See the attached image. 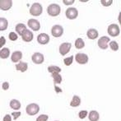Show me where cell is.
I'll list each match as a JSON object with an SVG mask.
<instances>
[{
  "instance_id": "cell-1",
  "label": "cell",
  "mask_w": 121,
  "mask_h": 121,
  "mask_svg": "<svg viewBox=\"0 0 121 121\" xmlns=\"http://www.w3.org/2000/svg\"><path fill=\"white\" fill-rule=\"evenodd\" d=\"M61 12V8L59 5L56 4V3H52L49 4L47 8V13L49 16L51 17H56L58 15H59Z\"/></svg>"
},
{
  "instance_id": "cell-2",
  "label": "cell",
  "mask_w": 121,
  "mask_h": 121,
  "mask_svg": "<svg viewBox=\"0 0 121 121\" xmlns=\"http://www.w3.org/2000/svg\"><path fill=\"white\" fill-rule=\"evenodd\" d=\"M42 11H43V8H42L41 4L39 3H34L30 8V13L32 16L35 17L40 16L42 13Z\"/></svg>"
},
{
  "instance_id": "cell-3",
  "label": "cell",
  "mask_w": 121,
  "mask_h": 121,
  "mask_svg": "<svg viewBox=\"0 0 121 121\" xmlns=\"http://www.w3.org/2000/svg\"><path fill=\"white\" fill-rule=\"evenodd\" d=\"M26 111L28 115H35L39 111H40V106L35 103H31L29 104L26 108Z\"/></svg>"
},
{
  "instance_id": "cell-4",
  "label": "cell",
  "mask_w": 121,
  "mask_h": 121,
  "mask_svg": "<svg viewBox=\"0 0 121 121\" xmlns=\"http://www.w3.org/2000/svg\"><path fill=\"white\" fill-rule=\"evenodd\" d=\"M107 32H108V34L110 36L116 37L120 33V27H119V26L117 24H111L109 26L108 28H107Z\"/></svg>"
},
{
  "instance_id": "cell-5",
  "label": "cell",
  "mask_w": 121,
  "mask_h": 121,
  "mask_svg": "<svg viewBox=\"0 0 121 121\" xmlns=\"http://www.w3.org/2000/svg\"><path fill=\"white\" fill-rule=\"evenodd\" d=\"M51 34L54 37H60L64 34V28L59 25H54L51 29Z\"/></svg>"
},
{
  "instance_id": "cell-6",
  "label": "cell",
  "mask_w": 121,
  "mask_h": 121,
  "mask_svg": "<svg viewBox=\"0 0 121 121\" xmlns=\"http://www.w3.org/2000/svg\"><path fill=\"white\" fill-rule=\"evenodd\" d=\"M66 17H67L69 19L73 20V19H76L78 16V11L77 8H69L66 10Z\"/></svg>"
},
{
  "instance_id": "cell-7",
  "label": "cell",
  "mask_w": 121,
  "mask_h": 121,
  "mask_svg": "<svg viewBox=\"0 0 121 121\" xmlns=\"http://www.w3.org/2000/svg\"><path fill=\"white\" fill-rule=\"evenodd\" d=\"M75 59L76 62L78 63L79 64H86L88 62V56L86 54H82V53H78L75 56Z\"/></svg>"
},
{
  "instance_id": "cell-8",
  "label": "cell",
  "mask_w": 121,
  "mask_h": 121,
  "mask_svg": "<svg viewBox=\"0 0 121 121\" xmlns=\"http://www.w3.org/2000/svg\"><path fill=\"white\" fill-rule=\"evenodd\" d=\"M71 47H72V45H71V43H69V42L61 44L60 46H59V53H60L61 55H66L70 51Z\"/></svg>"
},
{
  "instance_id": "cell-9",
  "label": "cell",
  "mask_w": 121,
  "mask_h": 121,
  "mask_svg": "<svg viewBox=\"0 0 121 121\" xmlns=\"http://www.w3.org/2000/svg\"><path fill=\"white\" fill-rule=\"evenodd\" d=\"M110 41L108 36H102L98 40V46L101 49H106L108 48V43Z\"/></svg>"
},
{
  "instance_id": "cell-10",
  "label": "cell",
  "mask_w": 121,
  "mask_h": 121,
  "mask_svg": "<svg viewBox=\"0 0 121 121\" xmlns=\"http://www.w3.org/2000/svg\"><path fill=\"white\" fill-rule=\"evenodd\" d=\"M37 41L40 45H46L49 42V36L46 33H40L37 36Z\"/></svg>"
},
{
  "instance_id": "cell-11",
  "label": "cell",
  "mask_w": 121,
  "mask_h": 121,
  "mask_svg": "<svg viewBox=\"0 0 121 121\" xmlns=\"http://www.w3.org/2000/svg\"><path fill=\"white\" fill-rule=\"evenodd\" d=\"M31 59L35 64H41L45 60V57L41 53H35L32 55Z\"/></svg>"
},
{
  "instance_id": "cell-12",
  "label": "cell",
  "mask_w": 121,
  "mask_h": 121,
  "mask_svg": "<svg viewBox=\"0 0 121 121\" xmlns=\"http://www.w3.org/2000/svg\"><path fill=\"white\" fill-rule=\"evenodd\" d=\"M13 6V1L12 0H1L0 1V8L3 11L9 10Z\"/></svg>"
},
{
  "instance_id": "cell-13",
  "label": "cell",
  "mask_w": 121,
  "mask_h": 121,
  "mask_svg": "<svg viewBox=\"0 0 121 121\" xmlns=\"http://www.w3.org/2000/svg\"><path fill=\"white\" fill-rule=\"evenodd\" d=\"M27 24H28L29 27H30V29H32L33 30H35V31H37V30H40V22H39L37 20L35 19H30L28 21V22H27Z\"/></svg>"
},
{
  "instance_id": "cell-14",
  "label": "cell",
  "mask_w": 121,
  "mask_h": 121,
  "mask_svg": "<svg viewBox=\"0 0 121 121\" xmlns=\"http://www.w3.org/2000/svg\"><path fill=\"white\" fill-rule=\"evenodd\" d=\"M33 37H34L33 33H32L30 30H27V29L25 30V32L23 33V35H22V40H24V41H26V42L31 41V40H33Z\"/></svg>"
},
{
  "instance_id": "cell-15",
  "label": "cell",
  "mask_w": 121,
  "mask_h": 121,
  "mask_svg": "<svg viewBox=\"0 0 121 121\" xmlns=\"http://www.w3.org/2000/svg\"><path fill=\"white\" fill-rule=\"evenodd\" d=\"M22 58V53L21 51H15L12 54L11 60L13 63H17L21 60Z\"/></svg>"
},
{
  "instance_id": "cell-16",
  "label": "cell",
  "mask_w": 121,
  "mask_h": 121,
  "mask_svg": "<svg viewBox=\"0 0 121 121\" xmlns=\"http://www.w3.org/2000/svg\"><path fill=\"white\" fill-rule=\"evenodd\" d=\"M98 31L96 30V29H89V30H87V32H86V35H87V37L89 39H91V40H95V39H96L97 37H98Z\"/></svg>"
},
{
  "instance_id": "cell-17",
  "label": "cell",
  "mask_w": 121,
  "mask_h": 121,
  "mask_svg": "<svg viewBox=\"0 0 121 121\" xmlns=\"http://www.w3.org/2000/svg\"><path fill=\"white\" fill-rule=\"evenodd\" d=\"M16 69H17V70L20 71V72L24 73L27 70V69H28V64H27V63H25V62H20L16 65Z\"/></svg>"
},
{
  "instance_id": "cell-18",
  "label": "cell",
  "mask_w": 121,
  "mask_h": 121,
  "mask_svg": "<svg viewBox=\"0 0 121 121\" xmlns=\"http://www.w3.org/2000/svg\"><path fill=\"white\" fill-rule=\"evenodd\" d=\"M88 117H89L90 121H98L99 119H100V115L96 110H91V111L89 112Z\"/></svg>"
},
{
  "instance_id": "cell-19",
  "label": "cell",
  "mask_w": 121,
  "mask_h": 121,
  "mask_svg": "<svg viewBox=\"0 0 121 121\" xmlns=\"http://www.w3.org/2000/svg\"><path fill=\"white\" fill-rule=\"evenodd\" d=\"M10 107L13 110H19L21 108V102L19 100H16V99H13L10 101Z\"/></svg>"
},
{
  "instance_id": "cell-20",
  "label": "cell",
  "mask_w": 121,
  "mask_h": 121,
  "mask_svg": "<svg viewBox=\"0 0 121 121\" xmlns=\"http://www.w3.org/2000/svg\"><path fill=\"white\" fill-rule=\"evenodd\" d=\"M81 104V98L78 96H73V99L70 102V105L73 107H78Z\"/></svg>"
},
{
  "instance_id": "cell-21",
  "label": "cell",
  "mask_w": 121,
  "mask_h": 121,
  "mask_svg": "<svg viewBox=\"0 0 121 121\" xmlns=\"http://www.w3.org/2000/svg\"><path fill=\"white\" fill-rule=\"evenodd\" d=\"M10 55V49L8 48H2L0 49V58L8 59Z\"/></svg>"
},
{
  "instance_id": "cell-22",
  "label": "cell",
  "mask_w": 121,
  "mask_h": 121,
  "mask_svg": "<svg viewBox=\"0 0 121 121\" xmlns=\"http://www.w3.org/2000/svg\"><path fill=\"white\" fill-rule=\"evenodd\" d=\"M26 30V26L24 24H22V23H19V24H17L16 26V30L18 33V35H22Z\"/></svg>"
},
{
  "instance_id": "cell-23",
  "label": "cell",
  "mask_w": 121,
  "mask_h": 121,
  "mask_svg": "<svg viewBox=\"0 0 121 121\" xmlns=\"http://www.w3.org/2000/svg\"><path fill=\"white\" fill-rule=\"evenodd\" d=\"M8 22L6 18L1 17L0 18V30H5L8 28Z\"/></svg>"
},
{
  "instance_id": "cell-24",
  "label": "cell",
  "mask_w": 121,
  "mask_h": 121,
  "mask_svg": "<svg viewBox=\"0 0 121 121\" xmlns=\"http://www.w3.org/2000/svg\"><path fill=\"white\" fill-rule=\"evenodd\" d=\"M85 46V43L82 38H78L75 41V47L77 49H82Z\"/></svg>"
},
{
  "instance_id": "cell-25",
  "label": "cell",
  "mask_w": 121,
  "mask_h": 121,
  "mask_svg": "<svg viewBox=\"0 0 121 121\" xmlns=\"http://www.w3.org/2000/svg\"><path fill=\"white\" fill-rule=\"evenodd\" d=\"M48 72L51 73H59L61 72V69L58 66L52 65L48 68Z\"/></svg>"
},
{
  "instance_id": "cell-26",
  "label": "cell",
  "mask_w": 121,
  "mask_h": 121,
  "mask_svg": "<svg viewBox=\"0 0 121 121\" xmlns=\"http://www.w3.org/2000/svg\"><path fill=\"white\" fill-rule=\"evenodd\" d=\"M52 78H54V82L55 84L56 83L59 84L62 82V76L59 73H52Z\"/></svg>"
},
{
  "instance_id": "cell-27",
  "label": "cell",
  "mask_w": 121,
  "mask_h": 121,
  "mask_svg": "<svg viewBox=\"0 0 121 121\" xmlns=\"http://www.w3.org/2000/svg\"><path fill=\"white\" fill-rule=\"evenodd\" d=\"M73 56H70V57H68V58H65L64 59V63L66 66H69L73 64Z\"/></svg>"
},
{
  "instance_id": "cell-28",
  "label": "cell",
  "mask_w": 121,
  "mask_h": 121,
  "mask_svg": "<svg viewBox=\"0 0 121 121\" xmlns=\"http://www.w3.org/2000/svg\"><path fill=\"white\" fill-rule=\"evenodd\" d=\"M110 49H112L113 51H117L119 49V45H118V43H117L116 41H110Z\"/></svg>"
},
{
  "instance_id": "cell-29",
  "label": "cell",
  "mask_w": 121,
  "mask_h": 121,
  "mask_svg": "<svg viewBox=\"0 0 121 121\" xmlns=\"http://www.w3.org/2000/svg\"><path fill=\"white\" fill-rule=\"evenodd\" d=\"M8 38H9V40H12V41H15V40H17L18 36L15 32H10L9 35H8Z\"/></svg>"
},
{
  "instance_id": "cell-30",
  "label": "cell",
  "mask_w": 121,
  "mask_h": 121,
  "mask_svg": "<svg viewBox=\"0 0 121 121\" xmlns=\"http://www.w3.org/2000/svg\"><path fill=\"white\" fill-rule=\"evenodd\" d=\"M88 115V112L86 111V110H81V111L79 112V114H78V116H79L80 119H85L86 116Z\"/></svg>"
},
{
  "instance_id": "cell-31",
  "label": "cell",
  "mask_w": 121,
  "mask_h": 121,
  "mask_svg": "<svg viewBox=\"0 0 121 121\" xmlns=\"http://www.w3.org/2000/svg\"><path fill=\"white\" fill-rule=\"evenodd\" d=\"M100 3H101V4L103 5V6L108 7V6H110V5L112 4L113 1H112V0H101Z\"/></svg>"
},
{
  "instance_id": "cell-32",
  "label": "cell",
  "mask_w": 121,
  "mask_h": 121,
  "mask_svg": "<svg viewBox=\"0 0 121 121\" xmlns=\"http://www.w3.org/2000/svg\"><path fill=\"white\" fill-rule=\"evenodd\" d=\"M49 119V116L47 115H41L36 119V121H47Z\"/></svg>"
},
{
  "instance_id": "cell-33",
  "label": "cell",
  "mask_w": 121,
  "mask_h": 121,
  "mask_svg": "<svg viewBox=\"0 0 121 121\" xmlns=\"http://www.w3.org/2000/svg\"><path fill=\"white\" fill-rule=\"evenodd\" d=\"M21 115H22V113L20 111H18V112H13V113H12V115L13 116V119H14L15 120H16L17 119L18 117H19Z\"/></svg>"
},
{
  "instance_id": "cell-34",
  "label": "cell",
  "mask_w": 121,
  "mask_h": 121,
  "mask_svg": "<svg viewBox=\"0 0 121 121\" xmlns=\"http://www.w3.org/2000/svg\"><path fill=\"white\" fill-rule=\"evenodd\" d=\"M5 44H6V39H5L3 36H1L0 37V47L2 48Z\"/></svg>"
},
{
  "instance_id": "cell-35",
  "label": "cell",
  "mask_w": 121,
  "mask_h": 121,
  "mask_svg": "<svg viewBox=\"0 0 121 121\" xmlns=\"http://www.w3.org/2000/svg\"><path fill=\"white\" fill-rule=\"evenodd\" d=\"M2 87H3V89L4 90V91H6V90H8V88H9V83H8V82H5L3 83Z\"/></svg>"
},
{
  "instance_id": "cell-36",
  "label": "cell",
  "mask_w": 121,
  "mask_h": 121,
  "mask_svg": "<svg viewBox=\"0 0 121 121\" xmlns=\"http://www.w3.org/2000/svg\"><path fill=\"white\" fill-rule=\"evenodd\" d=\"M3 121H12V118L10 115H6L3 119Z\"/></svg>"
},
{
  "instance_id": "cell-37",
  "label": "cell",
  "mask_w": 121,
  "mask_h": 121,
  "mask_svg": "<svg viewBox=\"0 0 121 121\" xmlns=\"http://www.w3.org/2000/svg\"><path fill=\"white\" fill-rule=\"evenodd\" d=\"M64 4H66V5H71L74 3V0H72V1H66V0H64Z\"/></svg>"
},
{
  "instance_id": "cell-38",
  "label": "cell",
  "mask_w": 121,
  "mask_h": 121,
  "mask_svg": "<svg viewBox=\"0 0 121 121\" xmlns=\"http://www.w3.org/2000/svg\"><path fill=\"white\" fill-rule=\"evenodd\" d=\"M118 20H119V22L120 23V25H121V12L120 13H119V17H118Z\"/></svg>"
}]
</instances>
